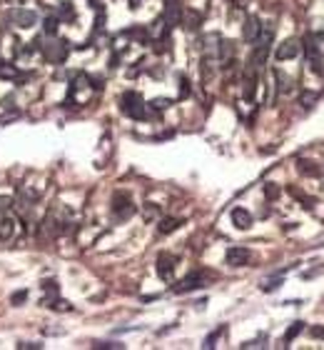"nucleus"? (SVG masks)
<instances>
[{
    "label": "nucleus",
    "instance_id": "nucleus-1",
    "mask_svg": "<svg viewBox=\"0 0 324 350\" xmlns=\"http://www.w3.org/2000/svg\"><path fill=\"white\" fill-rule=\"evenodd\" d=\"M120 105H123V113L130 115V118H135V120H142L145 118V100H142L140 93L128 90L123 95V100H120Z\"/></svg>",
    "mask_w": 324,
    "mask_h": 350
},
{
    "label": "nucleus",
    "instance_id": "nucleus-2",
    "mask_svg": "<svg viewBox=\"0 0 324 350\" xmlns=\"http://www.w3.org/2000/svg\"><path fill=\"white\" fill-rule=\"evenodd\" d=\"M67 43L65 40H48V45H43V53L50 63H63L67 58Z\"/></svg>",
    "mask_w": 324,
    "mask_h": 350
},
{
    "label": "nucleus",
    "instance_id": "nucleus-3",
    "mask_svg": "<svg viewBox=\"0 0 324 350\" xmlns=\"http://www.w3.org/2000/svg\"><path fill=\"white\" fill-rule=\"evenodd\" d=\"M112 213L117 215V220H125V218H130L135 213V205L125 193H117V195L112 198Z\"/></svg>",
    "mask_w": 324,
    "mask_h": 350
},
{
    "label": "nucleus",
    "instance_id": "nucleus-4",
    "mask_svg": "<svg viewBox=\"0 0 324 350\" xmlns=\"http://www.w3.org/2000/svg\"><path fill=\"white\" fill-rule=\"evenodd\" d=\"M302 53V40H297V38H290V40H285L279 48H277V60H292Z\"/></svg>",
    "mask_w": 324,
    "mask_h": 350
},
{
    "label": "nucleus",
    "instance_id": "nucleus-5",
    "mask_svg": "<svg viewBox=\"0 0 324 350\" xmlns=\"http://www.w3.org/2000/svg\"><path fill=\"white\" fill-rule=\"evenodd\" d=\"M202 283H205V275H202V273H190L187 278H182V280L172 288V293H177V295H182V293H192V290L202 288Z\"/></svg>",
    "mask_w": 324,
    "mask_h": 350
},
{
    "label": "nucleus",
    "instance_id": "nucleus-6",
    "mask_svg": "<svg viewBox=\"0 0 324 350\" xmlns=\"http://www.w3.org/2000/svg\"><path fill=\"white\" fill-rule=\"evenodd\" d=\"M250 258H252V253H250L247 248H242V245L229 248V250H227V255H225L227 265H232V268H242V265H247V263H250Z\"/></svg>",
    "mask_w": 324,
    "mask_h": 350
},
{
    "label": "nucleus",
    "instance_id": "nucleus-7",
    "mask_svg": "<svg viewBox=\"0 0 324 350\" xmlns=\"http://www.w3.org/2000/svg\"><path fill=\"white\" fill-rule=\"evenodd\" d=\"M175 263H177L175 255L162 253V255L157 258V275H160L162 280H170V278H172V270H175Z\"/></svg>",
    "mask_w": 324,
    "mask_h": 350
},
{
    "label": "nucleus",
    "instance_id": "nucleus-8",
    "mask_svg": "<svg viewBox=\"0 0 324 350\" xmlns=\"http://www.w3.org/2000/svg\"><path fill=\"white\" fill-rule=\"evenodd\" d=\"M259 30H262V20L257 15H250L245 20V25H242V35H245V40H250V43H255V38L259 35Z\"/></svg>",
    "mask_w": 324,
    "mask_h": 350
},
{
    "label": "nucleus",
    "instance_id": "nucleus-9",
    "mask_svg": "<svg viewBox=\"0 0 324 350\" xmlns=\"http://www.w3.org/2000/svg\"><path fill=\"white\" fill-rule=\"evenodd\" d=\"M10 18H13V23H15L18 28H25V30L37 23V15H35L32 10H13Z\"/></svg>",
    "mask_w": 324,
    "mask_h": 350
},
{
    "label": "nucleus",
    "instance_id": "nucleus-10",
    "mask_svg": "<svg viewBox=\"0 0 324 350\" xmlns=\"http://www.w3.org/2000/svg\"><path fill=\"white\" fill-rule=\"evenodd\" d=\"M232 223H234L239 230H247V228L252 225L250 210H245V208H234V210H232Z\"/></svg>",
    "mask_w": 324,
    "mask_h": 350
},
{
    "label": "nucleus",
    "instance_id": "nucleus-11",
    "mask_svg": "<svg viewBox=\"0 0 324 350\" xmlns=\"http://www.w3.org/2000/svg\"><path fill=\"white\" fill-rule=\"evenodd\" d=\"M297 168H299V173L307 175V178H319V175H322V168H319L314 160H307V158H299V160H297Z\"/></svg>",
    "mask_w": 324,
    "mask_h": 350
},
{
    "label": "nucleus",
    "instance_id": "nucleus-12",
    "mask_svg": "<svg viewBox=\"0 0 324 350\" xmlns=\"http://www.w3.org/2000/svg\"><path fill=\"white\" fill-rule=\"evenodd\" d=\"M255 90H257V75H255V68H250L247 78H245V100H252Z\"/></svg>",
    "mask_w": 324,
    "mask_h": 350
},
{
    "label": "nucleus",
    "instance_id": "nucleus-13",
    "mask_svg": "<svg viewBox=\"0 0 324 350\" xmlns=\"http://www.w3.org/2000/svg\"><path fill=\"white\" fill-rule=\"evenodd\" d=\"M180 20H182V25H185L187 30H197V28H199V23H202V15H199L197 10H187Z\"/></svg>",
    "mask_w": 324,
    "mask_h": 350
},
{
    "label": "nucleus",
    "instance_id": "nucleus-14",
    "mask_svg": "<svg viewBox=\"0 0 324 350\" xmlns=\"http://www.w3.org/2000/svg\"><path fill=\"white\" fill-rule=\"evenodd\" d=\"M182 225V220L180 218H165V220H160V225H157V230L162 233V235H167V233H172V230H177Z\"/></svg>",
    "mask_w": 324,
    "mask_h": 350
},
{
    "label": "nucleus",
    "instance_id": "nucleus-15",
    "mask_svg": "<svg viewBox=\"0 0 324 350\" xmlns=\"http://www.w3.org/2000/svg\"><path fill=\"white\" fill-rule=\"evenodd\" d=\"M13 230H15L13 218H0V238H3V240H8V238L13 235Z\"/></svg>",
    "mask_w": 324,
    "mask_h": 350
},
{
    "label": "nucleus",
    "instance_id": "nucleus-16",
    "mask_svg": "<svg viewBox=\"0 0 324 350\" xmlns=\"http://www.w3.org/2000/svg\"><path fill=\"white\" fill-rule=\"evenodd\" d=\"M302 330H304V323H302V320H294V323L287 328V333H285V343H292V340H294Z\"/></svg>",
    "mask_w": 324,
    "mask_h": 350
},
{
    "label": "nucleus",
    "instance_id": "nucleus-17",
    "mask_svg": "<svg viewBox=\"0 0 324 350\" xmlns=\"http://www.w3.org/2000/svg\"><path fill=\"white\" fill-rule=\"evenodd\" d=\"M220 43H222V45H217V53H220L222 60H227V58L234 53V43H232V40H220Z\"/></svg>",
    "mask_w": 324,
    "mask_h": 350
},
{
    "label": "nucleus",
    "instance_id": "nucleus-18",
    "mask_svg": "<svg viewBox=\"0 0 324 350\" xmlns=\"http://www.w3.org/2000/svg\"><path fill=\"white\" fill-rule=\"evenodd\" d=\"M277 80H279V90H282V93H290V90H292V85H294V83H292V78H287L285 73H277Z\"/></svg>",
    "mask_w": 324,
    "mask_h": 350
},
{
    "label": "nucleus",
    "instance_id": "nucleus-19",
    "mask_svg": "<svg viewBox=\"0 0 324 350\" xmlns=\"http://www.w3.org/2000/svg\"><path fill=\"white\" fill-rule=\"evenodd\" d=\"M58 23H60V18H55V15H53V18H45V23H43L45 33H48V35H55V33H58Z\"/></svg>",
    "mask_w": 324,
    "mask_h": 350
},
{
    "label": "nucleus",
    "instance_id": "nucleus-20",
    "mask_svg": "<svg viewBox=\"0 0 324 350\" xmlns=\"http://www.w3.org/2000/svg\"><path fill=\"white\" fill-rule=\"evenodd\" d=\"M60 18H63V20H72V18H75L72 3H63V5H60Z\"/></svg>",
    "mask_w": 324,
    "mask_h": 350
},
{
    "label": "nucleus",
    "instance_id": "nucleus-21",
    "mask_svg": "<svg viewBox=\"0 0 324 350\" xmlns=\"http://www.w3.org/2000/svg\"><path fill=\"white\" fill-rule=\"evenodd\" d=\"M299 103H302L304 108H312V105L317 103V93H309V90H304V93L299 95Z\"/></svg>",
    "mask_w": 324,
    "mask_h": 350
},
{
    "label": "nucleus",
    "instance_id": "nucleus-22",
    "mask_svg": "<svg viewBox=\"0 0 324 350\" xmlns=\"http://www.w3.org/2000/svg\"><path fill=\"white\" fill-rule=\"evenodd\" d=\"M225 333V328H217L215 333H210L207 338H205V345H202V348H215V343H217V338Z\"/></svg>",
    "mask_w": 324,
    "mask_h": 350
},
{
    "label": "nucleus",
    "instance_id": "nucleus-23",
    "mask_svg": "<svg viewBox=\"0 0 324 350\" xmlns=\"http://www.w3.org/2000/svg\"><path fill=\"white\" fill-rule=\"evenodd\" d=\"M264 195H267V200H277V198H279V188H277L274 183L264 185Z\"/></svg>",
    "mask_w": 324,
    "mask_h": 350
},
{
    "label": "nucleus",
    "instance_id": "nucleus-24",
    "mask_svg": "<svg viewBox=\"0 0 324 350\" xmlns=\"http://www.w3.org/2000/svg\"><path fill=\"white\" fill-rule=\"evenodd\" d=\"M279 285H282V278H272V280H267V283L262 285V290H264V293H274Z\"/></svg>",
    "mask_w": 324,
    "mask_h": 350
},
{
    "label": "nucleus",
    "instance_id": "nucleus-25",
    "mask_svg": "<svg viewBox=\"0 0 324 350\" xmlns=\"http://www.w3.org/2000/svg\"><path fill=\"white\" fill-rule=\"evenodd\" d=\"M48 308H53V310H60V313H65V310H72V305L70 303H65V300H53Z\"/></svg>",
    "mask_w": 324,
    "mask_h": 350
},
{
    "label": "nucleus",
    "instance_id": "nucleus-26",
    "mask_svg": "<svg viewBox=\"0 0 324 350\" xmlns=\"http://www.w3.org/2000/svg\"><path fill=\"white\" fill-rule=\"evenodd\" d=\"M25 298H28V290H18L10 295V305H20V303H25Z\"/></svg>",
    "mask_w": 324,
    "mask_h": 350
},
{
    "label": "nucleus",
    "instance_id": "nucleus-27",
    "mask_svg": "<svg viewBox=\"0 0 324 350\" xmlns=\"http://www.w3.org/2000/svg\"><path fill=\"white\" fill-rule=\"evenodd\" d=\"M150 105H152L155 110H165V108H170V100H167V98H155Z\"/></svg>",
    "mask_w": 324,
    "mask_h": 350
},
{
    "label": "nucleus",
    "instance_id": "nucleus-28",
    "mask_svg": "<svg viewBox=\"0 0 324 350\" xmlns=\"http://www.w3.org/2000/svg\"><path fill=\"white\" fill-rule=\"evenodd\" d=\"M309 335H312V338H319V340H324V325H314V328L309 330Z\"/></svg>",
    "mask_w": 324,
    "mask_h": 350
},
{
    "label": "nucleus",
    "instance_id": "nucleus-29",
    "mask_svg": "<svg viewBox=\"0 0 324 350\" xmlns=\"http://www.w3.org/2000/svg\"><path fill=\"white\" fill-rule=\"evenodd\" d=\"M180 85H182L180 98H187V95H190V83H187V78H180Z\"/></svg>",
    "mask_w": 324,
    "mask_h": 350
},
{
    "label": "nucleus",
    "instance_id": "nucleus-30",
    "mask_svg": "<svg viewBox=\"0 0 324 350\" xmlns=\"http://www.w3.org/2000/svg\"><path fill=\"white\" fill-rule=\"evenodd\" d=\"M110 348H117V350H120L123 345H120V343H97V345H95V350H110Z\"/></svg>",
    "mask_w": 324,
    "mask_h": 350
},
{
    "label": "nucleus",
    "instance_id": "nucleus-31",
    "mask_svg": "<svg viewBox=\"0 0 324 350\" xmlns=\"http://www.w3.org/2000/svg\"><path fill=\"white\" fill-rule=\"evenodd\" d=\"M43 290H53V293H55V290H58V283H55V280H45V283H43Z\"/></svg>",
    "mask_w": 324,
    "mask_h": 350
},
{
    "label": "nucleus",
    "instance_id": "nucleus-32",
    "mask_svg": "<svg viewBox=\"0 0 324 350\" xmlns=\"http://www.w3.org/2000/svg\"><path fill=\"white\" fill-rule=\"evenodd\" d=\"M137 3H140V0H130V8H137Z\"/></svg>",
    "mask_w": 324,
    "mask_h": 350
}]
</instances>
